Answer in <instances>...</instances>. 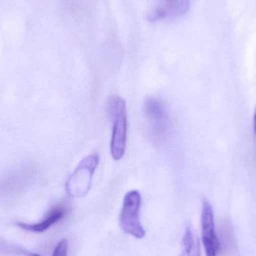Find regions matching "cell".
Wrapping results in <instances>:
<instances>
[{
  "instance_id": "cell-10",
  "label": "cell",
  "mask_w": 256,
  "mask_h": 256,
  "mask_svg": "<svg viewBox=\"0 0 256 256\" xmlns=\"http://www.w3.org/2000/svg\"><path fill=\"white\" fill-rule=\"evenodd\" d=\"M166 13L167 12H166L164 9L158 8L156 9V10H154L153 13L150 14L148 18V19L149 22H156V21L159 20L164 18V16H166Z\"/></svg>"
},
{
  "instance_id": "cell-4",
  "label": "cell",
  "mask_w": 256,
  "mask_h": 256,
  "mask_svg": "<svg viewBox=\"0 0 256 256\" xmlns=\"http://www.w3.org/2000/svg\"><path fill=\"white\" fill-rule=\"evenodd\" d=\"M143 110L153 138L158 142L165 140L170 128V117L165 105L159 99L148 98L144 102Z\"/></svg>"
},
{
  "instance_id": "cell-11",
  "label": "cell",
  "mask_w": 256,
  "mask_h": 256,
  "mask_svg": "<svg viewBox=\"0 0 256 256\" xmlns=\"http://www.w3.org/2000/svg\"><path fill=\"white\" fill-rule=\"evenodd\" d=\"M254 131H255V134L256 135V111H255V114H254Z\"/></svg>"
},
{
  "instance_id": "cell-5",
  "label": "cell",
  "mask_w": 256,
  "mask_h": 256,
  "mask_svg": "<svg viewBox=\"0 0 256 256\" xmlns=\"http://www.w3.org/2000/svg\"><path fill=\"white\" fill-rule=\"evenodd\" d=\"M201 226L203 245L206 256H218L220 244L215 231L213 207L207 200L203 202Z\"/></svg>"
},
{
  "instance_id": "cell-12",
  "label": "cell",
  "mask_w": 256,
  "mask_h": 256,
  "mask_svg": "<svg viewBox=\"0 0 256 256\" xmlns=\"http://www.w3.org/2000/svg\"><path fill=\"white\" fill-rule=\"evenodd\" d=\"M28 256H40L37 254H34V252H30V255Z\"/></svg>"
},
{
  "instance_id": "cell-3",
  "label": "cell",
  "mask_w": 256,
  "mask_h": 256,
  "mask_svg": "<svg viewBox=\"0 0 256 256\" xmlns=\"http://www.w3.org/2000/svg\"><path fill=\"white\" fill-rule=\"evenodd\" d=\"M141 202V195L138 191H129L124 196L120 214L122 230L126 234L137 239L143 238L146 236V231L140 221Z\"/></svg>"
},
{
  "instance_id": "cell-9",
  "label": "cell",
  "mask_w": 256,
  "mask_h": 256,
  "mask_svg": "<svg viewBox=\"0 0 256 256\" xmlns=\"http://www.w3.org/2000/svg\"><path fill=\"white\" fill-rule=\"evenodd\" d=\"M68 242L66 239L60 240L54 249L52 256H68Z\"/></svg>"
},
{
  "instance_id": "cell-6",
  "label": "cell",
  "mask_w": 256,
  "mask_h": 256,
  "mask_svg": "<svg viewBox=\"0 0 256 256\" xmlns=\"http://www.w3.org/2000/svg\"><path fill=\"white\" fill-rule=\"evenodd\" d=\"M64 216V210L63 208L58 207L52 209L48 216L36 224H26L24 222H18L16 225L26 231L40 233L48 230L50 227L61 220Z\"/></svg>"
},
{
  "instance_id": "cell-8",
  "label": "cell",
  "mask_w": 256,
  "mask_h": 256,
  "mask_svg": "<svg viewBox=\"0 0 256 256\" xmlns=\"http://www.w3.org/2000/svg\"><path fill=\"white\" fill-rule=\"evenodd\" d=\"M190 7V0H167V10L174 16H184Z\"/></svg>"
},
{
  "instance_id": "cell-1",
  "label": "cell",
  "mask_w": 256,
  "mask_h": 256,
  "mask_svg": "<svg viewBox=\"0 0 256 256\" xmlns=\"http://www.w3.org/2000/svg\"><path fill=\"white\" fill-rule=\"evenodd\" d=\"M108 110L111 120L114 122L110 152L116 160L124 156L128 137V120L126 103L118 96H112L108 99Z\"/></svg>"
},
{
  "instance_id": "cell-7",
  "label": "cell",
  "mask_w": 256,
  "mask_h": 256,
  "mask_svg": "<svg viewBox=\"0 0 256 256\" xmlns=\"http://www.w3.org/2000/svg\"><path fill=\"white\" fill-rule=\"evenodd\" d=\"M180 256H201L200 239L190 226L186 227L182 239Z\"/></svg>"
},
{
  "instance_id": "cell-2",
  "label": "cell",
  "mask_w": 256,
  "mask_h": 256,
  "mask_svg": "<svg viewBox=\"0 0 256 256\" xmlns=\"http://www.w3.org/2000/svg\"><path fill=\"white\" fill-rule=\"evenodd\" d=\"M99 164L97 154L88 155L82 160L68 180L66 189L72 198H81L91 189L93 176Z\"/></svg>"
}]
</instances>
